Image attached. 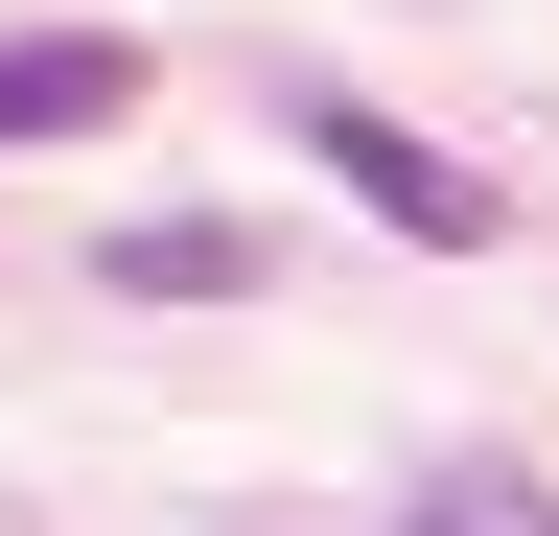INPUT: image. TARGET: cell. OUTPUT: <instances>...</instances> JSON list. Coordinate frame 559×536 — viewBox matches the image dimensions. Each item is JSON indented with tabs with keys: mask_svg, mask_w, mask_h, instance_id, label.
<instances>
[{
	"mask_svg": "<svg viewBox=\"0 0 559 536\" xmlns=\"http://www.w3.org/2000/svg\"><path fill=\"white\" fill-rule=\"evenodd\" d=\"M304 164L349 187V211H396L419 257H489V234H513V187L443 164V141H419V117H373V94H304Z\"/></svg>",
	"mask_w": 559,
	"mask_h": 536,
	"instance_id": "6da1fadb",
	"label": "cell"
},
{
	"mask_svg": "<svg viewBox=\"0 0 559 536\" xmlns=\"http://www.w3.org/2000/svg\"><path fill=\"white\" fill-rule=\"evenodd\" d=\"M117 117H140V47L117 24H24L0 47V141H117Z\"/></svg>",
	"mask_w": 559,
	"mask_h": 536,
	"instance_id": "7a4b0ae2",
	"label": "cell"
},
{
	"mask_svg": "<svg viewBox=\"0 0 559 536\" xmlns=\"http://www.w3.org/2000/svg\"><path fill=\"white\" fill-rule=\"evenodd\" d=\"M94 281H117V303H257V211H140Z\"/></svg>",
	"mask_w": 559,
	"mask_h": 536,
	"instance_id": "3957f363",
	"label": "cell"
},
{
	"mask_svg": "<svg viewBox=\"0 0 559 536\" xmlns=\"http://www.w3.org/2000/svg\"><path fill=\"white\" fill-rule=\"evenodd\" d=\"M396 536H559V490H536L513 443H443V466L396 490Z\"/></svg>",
	"mask_w": 559,
	"mask_h": 536,
	"instance_id": "277c9868",
	"label": "cell"
}]
</instances>
